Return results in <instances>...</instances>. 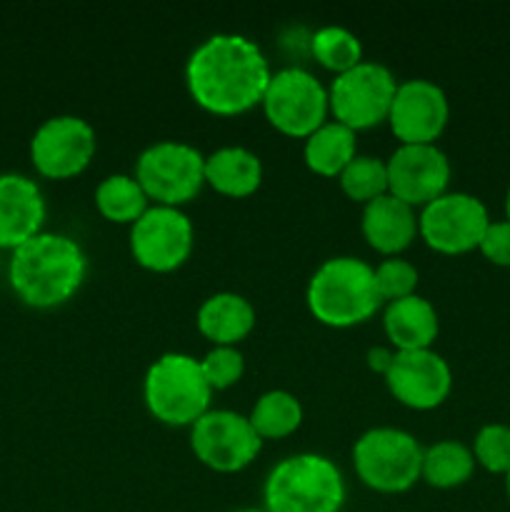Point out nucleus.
Returning <instances> with one entry per match:
<instances>
[{"label": "nucleus", "instance_id": "nucleus-1", "mask_svg": "<svg viewBox=\"0 0 510 512\" xmlns=\"http://www.w3.org/2000/svg\"><path fill=\"white\" fill-rule=\"evenodd\" d=\"M270 75L260 45L240 33L210 35L195 45L185 63L190 98L215 115H238L260 105Z\"/></svg>", "mask_w": 510, "mask_h": 512}, {"label": "nucleus", "instance_id": "nucleus-2", "mask_svg": "<svg viewBox=\"0 0 510 512\" xmlns=\"http://www.w3.org/2000/svg\"><path fill=\"white\" fill-rule=\"evenodd\" d=\"M88 273V258L78 240L43 230L15 248L8 260L13 293L30 308H58L73 298Z\"/></svg>", "mask_w": 510, "mask_h": 512}, {"label": "nucleus", "instance_id": "nucleus-3", "mask_svg": "<svg viewBox=\"0 0 510 512\" xmlns=\"http://www.w3.org/2000/svg\"><path fill=\"white\" fill-rule=\"evenodd\" d=\"M305 303L313 318L330 328L365 323L383 305L375 285V268L355 255H333L310 275Z\"/></svg>", "mask_w": 510, "mask_h": 512}, {"label": "nucleus", "instance_id": "nucleus-4", "mask_svg": "<svg viewBox=\"0 0 510 512\" xmlns=\"http://www.w3.org/2000/svg\"><path fill=\"white\" fill-rule=\"evenodd\" d=\"M263 500L268 512H340L345 505L343 473L328 455H288L270 468Z\"/></svg>", "mask_w": 510, "mask_h": 512}, {"label": "nucleus", "instance_id": "nucleus-5", "mask_svg": "<svg viewBox=\"0 0 510 512\" xmlns=\"http://www.w3.org/2000/svg\"><path fill=\"white\" fill-rule=\"evenodd\" d=\"M213 388L188 353H163L143 378V400L150 415L165 425H193L210 410Z\"/></svg>", "mask_w": 510, "mask_h": 512}, {"label": "nucleus", "instance_id": "nucleus-6", "mask_svg": "<svg viewBox=\"0 0 510 512\" xmlns=\"http://www.w3.org/2000/svg\"><path fill=\"white\" fill-rule=\"evenodd\" d=\"M353 465L368 488L378 493H405L420 480L423 445L408 430L375 425L355 440Z\"/></svg>", "mask_w": 510, "mask_h": 512}, {"label": "nucleus", "instance_id": "nucleus-7", "mask_svg": "<svg viewBox=\"0 0 510 512\" xmlns=\"http://www.w3.org/2000/svg\"><path fill=\"white\" fill-rule=\"evenodd\" d=\"M260 105L275 130L303 140L318 130L330 113L328 88L318 75L300 65L275 70Z\"/></svg>", "mask_w": 510, "mask_h": 512}, {"label": "nucleus", "instance_id": "nucleus-8", "mask_svg": "<svg viewBox=\"0 0 510 512\" xmlns=\"http://www.w3.org/2000/svg\"><path fill=\"white\" fill-rule=\"evenodd\" d=\"M133 175L150 200L180 208L203 190L205 155L185 140H158L143 148Z\"/></svg>", "mask_w": 510, "mask_h": 512}, {"label": "nucleus", "instance_id": "nucleus-9", "mask_svg": "<svg viewBox=\"0 0 510 512\" xmlns=\"http://www.w3.org/2000/svg\"><path fill=\"white\" fill-rule=\"evenodd\" d=\"M398 80L388 65L360 60L355 68L335 75L328 88L330 115L350 130H365L388 120Z\"/></svg>", "mask_w": 510, "mask_h": 512}, {"label": "nucleus", "instance_id": "nucleus-10", "mask_svg": "<svg viewBox=\"0 0 510 512\" xmlns=\"http://www.w3.org/2000/svg\"><path fill=\"white\" fill-rule=\"evenodd\" d=\"M490 213L483 200L465 190H445L418 210V235L443 255L478 250Z\"/></svg>", "mask_w": 510, "mask_h": 512}, {"label": "nucleus", "instance_id": "nucleus-11", "mask_svg": "<svg viewBox=\"0 0 510 512\" xmlns=\"http://www.w3.org/2000/svg\"><path fill=\"white\" fill-rule=\"evenodd\" d=\"M30 163L43 178L65 180L83 173L98 150V135L85 118L60 113L43 120L30 138Z\"/></svg>", "mask_w": 510, "mask_h": 512}, {"label": "nucleus", "instance_id": "nucleus-12", "mask_svg": "<svg viewBox=\"0 0 510 512\" xmlns=\"http://www.w3.org/2000/svg\"><path fill=\"white\" fill-rule=\"evenodd\" d=\"M190 448L208 468L235 473L258 458L263 438L255 433L248 415L228 408H210L190 425Z\"/></svg>", "mask_w": 510, "mask_h": 512}, {"label": "nucleus", "instance_id": "nucleus-13", "mask_svg": "<svg viewBox=\"0 0 510 512\" xmlns=\"http://www.w3.org/2000/svg\"><path fill=\"white\" fill-rule=\"evenodd\" d=\"M195 245L193 220L183 208L153 203L130 225V253L153 273H170L190 258Z\"/></svg>", "mask_w": 510, "mask_h": 512}, {"label": "nucleus", "instance_id": "nucleus-14", "mask_svg": "<svg viewBox=\"0 0 510 512\" xmlns=\"http://www.w3.org/2000/svg\"><path fill=\"white\" fill-rule=\"evenodd\" d=\"M388 193L413 208H423L448 190L453 168L438 143H400L390 153Z\"/></svg>", "mask_w": 510, "mask_h": 512}, {"label": "nucleus", "instance_id": "nucleus-15", "mask_svg": "<svg viewBox=\"0 0 510 512\" xmlns=\"http://www.w3.org/2000/svg\"><path fill=\"white\" fill-rule=\"evenodd\" d=\"M383 378L393 398L413 410L438 408L453 390L450 363L433 348L395 350Z\"/></svg>", "mask_w": 510, "mask_h": 512}, {"label": "nucleus", "instance_id": "nucleus-16", "mask_svg": "<svg viewBox=\"0 0 510 512\" xmlns=\"http://www.w3.org/2000/svg\"><path fill=\"white\" fill-rule=\"evenodd\" d=\"M450 120V100L435 80H400L388 125L400 143H435Z\"/></svg>", "mask_w": 510, "mask_h": 512}, {"label": "nucleus", "instance_id": "nucleus-17", "mask_svg": "<svg viewBox=\"0 0 510 512\" xmlns=\"http://www.w3.org/2000/svg\"><path fill=\"white\" fill-rule=\"evenodd\" d=\"M45 195L30 175L0 173V250L20 248L43 233Z\"/></svg>", "mask_w": 510, "mask_h": 512}, {"label": "nucleus", "instance_id": "nucleus-18", "mask_svg": "<svg viewBox=\"0 0 510 512\" xmlns=\"http://www.w3.org/2000/svg\"><path fill=\"white\" fill-rule=\"evenodd\" d=\"M360 230L368 245L385 258L398 255L418 238V208L385 193L363 205Z\"/></svg>", "mask_w": 510, "mask_h": 512}, {"label": "nucleus", "instance_id": "nucleus-19", "mask_svg": "<svg viewBox=\"0 0 510 512\" xmlns=\"http://www.w3.org/2000/svg\"><path fill=\"white\" fill-rule=\"evenodd\" d=\"M383 328L395 350L433 348L440 333V315L428 298L413 293L385 303Z\"/></svg>", "mask_w": 510, "mask_h": 512}, {"label": "nucleus", "instance_id": "nucleus-20", "mask_svg": "<svg viewBox=\"0 0 510 512\" xmlns=\"http://www.w3.org/2000/svg\"><path fill=\"white\" fill-rule=\"evenodd\" d=\"M195 323L213 345H238L253 333L255 308L245 295L220 290L200 303Z\"/></svg>", "mask_w": 510, "mask_h": 512}, {"label": "nucleus", "instance_id": "nucleus-21", "mask_svg": "<svg viewBox=\"0 0 510 512\" xmlns=\"http://www.w3.org/2000/svg\"><path fill=\"white\" fill-rule=\"evenodd\" d=\"M263 183V160L245 145H223L205 155V185L228 198L253 195Z\"/></svg>", "mask_w": 510, "mask_h": 512}, {"label": "nucleus", "instance_id": "nucleus-22", "mask_svg": "<svg viewBox=\"0 0 510 512\" xmlns=\"http://www.w3.org/2000/svg\"><path fill=\"white\" fill-rule=\"evenodd\" d=\"M358 155V138L355 130L338 120H325L318 130L305 138L303 160L313 173L325 178H338L345 165Z\"/></svg>", "mask_w": 510, "mask_h": 512}, {"label": "nucleus", "instance_id": "nucleus-23", "mask_svg": "<svg viewBox=\"0 0 510 512\" xmlns=\"http://www.w3.org/2000/svg\"><path fill=\"white\" fill-rule=\"evenodd\" d=\"M475 455L470 445L455 438H443L438 443L423 448V470L420 478L440 490L465 485L475 473Z\"/></svg>", "mask_w": 510, "mask_h": 512}, {"label": "nucleus", "instance_id": "nucleus-24", "mask_svg": "<svg viewBox=\"0 0 510 512\" xmlns=\"http://www.w3.org/2000/svg\"><path fill=\"white\" fill-rule=\"evenodd\" d=\"M95 208L110 223L133 225L150 208V198L135 175L113 173L105 175L95 188Z\"/></svg>", "mask_w": 510, "mask_h": 512}, {"label": "nucleus", "instance_id": "nucleus-25", "mask_svg": "<svg viewBox=\"0 0 510 512\" xmlns=\"http://www.w3.org/2000/svg\"><path fill=\"white\" fill-rule=\"evenodd\" d=\"M248 420L263 440L285 438L303 423V403L290 390H265L250 408Z\"/></svg>", "mask_w": 510, "mask_h": 512}, {"label": "nucleus", "instance_id": "nucleus-26", "mask_svg": "<svg viewBox=\"0 0 510 512\" xmlns=\"http://www.w3.org/2000/svg\"><path fill=\"white\" fill-rule=\"evenodd\" d=\"M310 53L323 68L333 70L335 75L355 68L363 58V43L353 30L343 25H323L310 38Z\"/></svg>", "mask_w": 510, "mask_h": 512}, {"label": "nucleus", "instance_id": "nucleus-27", "mask_svg": "<svg viewBox=\"0 0 510 512\" xmlns=\"http://www.w3.org/2000/svg\"><path fill=\"white\" fill-rule=\"evenodd\" d=\"M343 193L355 203H370L388 193V163L378 155H355L338 175Z\"/></svg>", "mask_w": 510, "mask_h": 512}, {"label": "nucleus", "instance_id": "nucleus-28", "mask_svg": "<svg viewBox=\"0 0 510 512\" xmlns=\"http://www.w3.org/2000/svg\"><path fill=\"white\" fill-rule=\"evenodd\" d=\"M475 463L493 475L510 473V423H488L475 433L473 445Z\"/></svg>", "mask_w": 510, "mask_h": 512}, {"label": "nucleus", "instance_id": "nucleus-29", "mask_svg": "<svg viewBox=\"0 0 510 512\" xmlns=\"http://www.w3.org/2000/svg\"><path fill=\"white\" fill-rule=\"evenodd\" d=\"M375 268V285H378V293L383 298V303H390V300L408 298L418 290L420 273L410 260L400 258V255H390V258H383Z\"/></svg>", "mask_w": 510, "mask_h": 512}, {"label": "nucleus", "instance_id": "nucleus-30", "mask_svg": "<svg viewBox=\"0 0 510 512\" xmlns=\"http://www.w3.org/2000/svg\"><path fill=\"white\" fill-rule=\"evenodd\" d=\"M200 370H203L205 380L213 388V393L215 390H228L243 378L245 355L240 353L238 345H213L200 358Z\"/></svg>", "mask_w": 510, "mask_h": 512}, {"label": "nucleus", "instance_id": "nucleus-31", "mask_svg": "<svg viewBox=\"0 0 510 512\" xmlns=\"http://www.w3.org/2000/svg\"><path fill=\"white\" fill-rule=\"evenodd\" d=\"M478 250L488 263L498 268H510V223L508 220H490L485 228Z\"/></svg>", "mask_w": 510, "mask_h": 512}, {"label": "nucleus", "instance_id": "nucleus-32", "mask_svg": "<svg viewBox=\"0 0 510 512\" xmlns=\"http://www.w3.org/2000/svg\"><path fill=\"white\" fill-rule=\"evenodd\" d=\"M393 355H395V350L383 348V345H375V348L368 350V365L375 370V373L385 375L388 373L390 363H393Z\"/></svg>", "mask_w": 510, "mask_h": 512}, {"label": "nucleus", "instance_id": "nucleus-33", "mask_svg": "<svg viewBox=\"0 0 510 512\" xmlns=\"http://www.w3.org/2000/svg\"><path fill=\"white\" fill-rule=\"evenodd\" d=\"M505 220L510 223V188H508V193H505Z\"/></svg>", "mask_w": 510, "mask_h": 512}, {"label": "nucleus", "instance_id": "nucleus-34", "mask_svg": "<svg viewBox=\"0 0 510 512\" xmlns=\"http://www.w3.org/2000/svg\"><path fill=\"white\" fill-rule=\"evenodd\" d=\"M505 495H508V500H510V473L505 475Z\"/></svg>", "mask_w": 510, "mask_h": 512}, {"label": "nucleus", "instance_id": "nucleus-35", "mask_svg": "<svg viewBox=\"0 0 510 512\" xmlns=\"http://www.w3.org/2000/svg\"><path fill=\"white\" fill-rule=\"evenodd\" d=\"M235 512H268L265 508H243V510H235Z\"/></svg>", "mask_w": 510, "mask_h": 512}]
</instances>
